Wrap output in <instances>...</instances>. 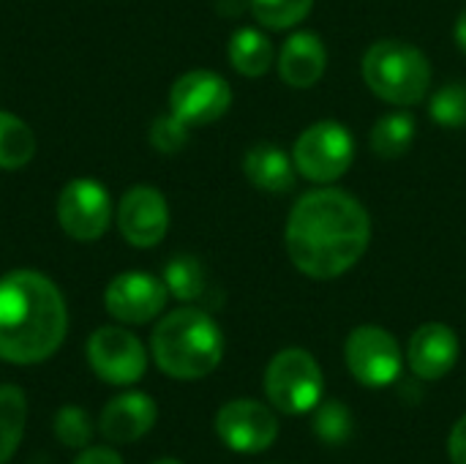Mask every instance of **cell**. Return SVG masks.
I'll return each instance as SVG.
<instances>
[{"instance_id": "obj_1", "label": "cell", "mask_w": 466, "mask_h": 464, "mask_svg": "<svg viewBox=\"0 0 466 464\" xmlns=\"http://www.w3.org/2000/svg\"><path fill=\"white\" fill-rule=\"evenodd\" d=\"M371 243V216L366 205L336 186L306 191L289 211L284 246L292 265L317 282L350 273Z\"/></svg>"}, {"instance_id": "obj_2", "label": "cell", "mask_w": 466, "mask_h": 464, "mask_svg": "<svg viewBox=\"0 0 466 464\" xmlns=\"http://www.w3.org/2000/svg\"><path fill=\"white\" fill-rule=\"evenodd\" d=\"M68 331L63 293L38 271L0 276V361L33 366L57 353Z\"/></svg>"}, {"instance_id": "obj_3", "label": "cell", "mask_w": 466, "mask_h": 464, "mask_svg": "<svg viewBox=\"0 0 466 464\" xmlns=\"http://www.w3.org/2000/svg\"><path fill=\"white\" fill-rule=\"evenodd\" d=\"M156 366L172 380H202L224 358L218 323L197 306H180L158 320L150 336Z\"/></svg>"}, {"instance_id": "obj_4", "label": "cell", "mask_w": 466, "mask_h": 464, "mask_svg": "<svg viewBox=\"0 0 466 464\" xmlns=\"http://www.w3.org/2000/svg\"><path fill=\"white\" fill-rule=\"evenodd\" d=\"M366 88L390 107H415L431 90V63L410 41L382 38L374 41L360 63Z\"/></svg>"}, {"instance_id": "obj_5", "label": "cell", "mask_w": 466, "mask_h": 464, "mask_svg": "<svg viewBox=\"0 0 466 464\" xmlns=\"http://www.w3.org/2000/svg\"><path fill=\"white\" fill-rule=\"evenodd\" d=\"M322 369L309 350L287 347L276 353L265 369V397L279 413H311L322 402Z\"/></svg>"}, {"instance_id": "obj_6", "label": "cell", "mask_w": 466, "mask_h": 464, "mask_svg": "<svg viewBox=\"0 0 466 464\" xmlns=\"http://www.w3.org/2000/svg\"><path fill=\"white\" fill-rule=\"evenodd\" d=\"M292 161L300 178L317 186H330L344 178L355 161L352 131L339 120H317L298 134Z\"/></svg>"}, {"instance_id": "obj_7", "label": "cell", "mask_w": 466, "mask_h": 464, "mask_svg": "<svg viewBox=\"0 0 466 464\" xmlns=\"http://www.w3.org/2000/svg\"><path fill=\"white\" fill-rule=\"evenodd\" d=\"M350 375L366 388L393 386L401 375V347L396 336L380 325H358L344 345Z\"/></svg>"}, {"instance_id": "obj_8", "label": "cell", "mask_w": 466, "mask_h": 464, "mask_svg": "<svg viewBox=\"0 0 466 464\" xmlns=\"http://www.w3.org/2000/svg\"><path fill=\"white\" fill-rule=\"evenodd\" d=\"M232 107L229 82L210 68H191L169 88V112L186 126H208L221 120Z\"/></svg>"}, {"instance_id": "obj_9", "label": "cell", "mask_w": 466, "mask_h": 464, "mask_svg": "<svg viewBox=\"0 0 466 464\" xmlns=\"http://www.w3.org/2000/svg\"><path fill=\"white\" fill-rule=\"evenodd\" d=\"M87 364L109 386H134L147 372V350L131 331L104 325L87 339Z\"/></svg>"}, {"instance_id": "obj_10", "label": "cell", "mask_w": 466, "mask_h": 464, "mask_svg": "<svg viewBox=\"0 0 466 464\" xmlns=\"http://www.w3.org/2000/svg\"><path fill=\"white\" fill-rule=\"evenodd\" d=\"M57 222L60 230L74 241H98L112 222L109 191L93 178L68 180L57 197Z\"/></svg>"}, {"instance_id": "obj_11", "label": "cell", "mask_w": 466, "mask_h": 464, "mask_svg": "<svg viewBox=\"0 0 466 464\" xmlns=\"http://www.w3.org/2000/svg\"><path fill=\"white\" fill-rule=\"evenodd\" d=\"M216 435L235 454H262L279 438V418L257 399H232L216 413Z\"/></svg>"}, {"instance_id": "obj_12", "label": "cell", "mask_w": 466, "mask_h": 464, "mask_svg": "<svg viewBox=\"0 0 466 464\" xmlns=\"http://www.w3.org/2000/svg\"><path fill=\"white\" fill-rule=\"evenodd\" d=\"M167 301H169V290L164 279H156L142 271H128L115 276L104 293L106 312L126 325H145L156 320L164 312Z\"/></svg>"}, {"instance_id": "obj_13", "label": "cell", "mask_w": 466, "mask_h": 464, "mask_svg": "<svg viewBox=\"0 0 466 464\" xmlns=\"http://www.w3.org/2000/svg\"><path fill=\"white\" fill-rule=\"evenodd\" d=\"M117 227H120V235L137 249L158 246L169 230L167 197L153 186L128 189L117 205Z\"/></svg>"}, {"instance_id": "obj_14", "label": "cell", "mask_w": 466, "mask_h": 464, "mask_svg": "<svg viewBox=\"0 0 466 464\" xmlns=\"http://www.w3.org/2000/svg\"><path fill=\"white\" fill-rule=\"evenodd\" d=\"M461 356V342L456 331L445 323H423L410 345H407V364L418 380L434 383L453 372Z\"/></svg>"}, {"instance_id": "obj_15", "label": "cell", "mask_w": 466, "mask_h": 464, "mask_svg": "<svg viewBox=\"0 0 466 464\" xmlns=\"http://www.w3.org/2000/svg\"><path fill=\"white\" fill-rule=\"evenodd\" d=\"M158 418L156 402L142 391H126L115 399H109L98 416V432L109 443H134L145 438Z\"/></svg>"}, {"instance_id": "obj_16", "label": "cell", "mask_w": 466, "mask_h": 464, "mask_svg": "<svg viewBox=\"0 0 466 464\" xmlns=\"http://www.w3.org/2000/svg\"><path fill=\"white\" fill-rule=\"evenodd\" d=\"M279 77L295 88V90H306V88H314L325 68H328V46L325 41L311 33V30H295L281 52H279Z\"/></svg>"}, {"instance_id": "obj_17", "label": "cell", "mask_w": 466, "mask_h": 464, "mask_svg": "<svg viewBox=\"0 0 466 464\" xmlns=\"http://www.w3.org/2000/svg\"><path fill=\"white\" fill-rule=\"evenodd\" d=\"M243 175L251 186H257L259 191H268V194H287L298 180L292 156L284 148L270 145V142H259L246 150Z\"/></svg>"}, {"instance_id": "obj_18", "label": "cell", "mask_w": 466, "mask_h": 464, "mask_svg": "<svg viewBox=\"0 0 466 464\" xmlns=\"http://www.w3.org/2000/svg\"><path fill=\"white\" fill-rule=\"evenodd\" d=\"M227 55H229L232 68L240 77H248V79L265 77L273 68V60H276L273 41L259 27H240V30H235L232 38H229Z\"/></svg>"}, {"instance_id": "obj_19", "label": "cell", "mask_w": 466, "mask_h": 464, "mask_svg": "<svg viewBox=\"0 0 466 464\" xmlns=\"http://www.w3.org/2000/svg\"><path fill=\"white\" fill-rule=\"evenodd\" d=\"M415 134H418V123L412 118V112H404L399 107L396 112L382 115L371 126L369 142H371L374 156H380L385 161H396V159L410 153V148L415 142Z\"/></svg>"}, {"instance_id": "obj_20", "label": "cell", "mask_w": 466, "mask_h": 464, "mask_svg": "<svg viewBox=\"0 0 466 464\" xmlns=\"http://www.w3.org/2000/svg\"><path fill=\"white\" fill-rule=\"evenodd\" d=\"M27 421V399L16 386H0V464H5L19 449Z\"/></svg>"}, {"instance_id": "obj_21", "label": "cell", "mask_w": 466, "mask_h": 464, "mask_svg": "<svg viewBox=\"0 0 466 464\" xmlns=\"http://www.w3.org/2000/svg\"><path fill=\"white\" fill-rule=\"evenodd\" d=\"M164 284L169 295H175L183 304L202 301L208 295V276L205 268L197 257L191 254H177L167 263L164 268Z\"/></svg>"}, {"instance_id": "obj_22", "label": "cell", "mask_w": 466, "mask_h": 464, "mask_svg": "<svg viewBox=\"0 0 466 464\" xmlns=\"http://www.w3.org/2000/svg\"><path fill=\"white\" fill-rule=\"evenodd\" d=\"M35 156V134L25 120L0 109V170H19Z\"/></svg>"}, {"instance_id": "obj_23", "label": "cell", "mask_w": 466, "mask_h": 464, "mask_svg": "<svg viewBox=\"0 0 466 464\" xmlns=\"http://www.w3.org/2000/svg\"><path fill=\"white\" fill-rule=\"evenodd\" d=\"M248 8L265 30H289L311 14L314 0H248Z\"/></svg>"}, {"instance_id": "obj_24", "label": "cell", "mask_w": 466, "mask_h": 464, "mask_svg": "<svg viewBox=\"0 0 466 464\" xmlns=\"http://www.w3.org/2000/svg\"><path fill=\"white\" fill-rule=\"evenodd\" d=\"M314 435L328 446H341L352 438V413L344 402H319L314 407Z\"/></svg>"}, {"instance_id": "obj_25", "label": "cell", "mask_w": 466, "mask_h": 464, "mask_svg": "<svg viewBox=\"0 0 466 464\" xmlns=\"http://www.w3.org/2000/svg\"><path fill=\"white\" fill-rule=\"evenodd\" d=\"M429 115L442 129H464L466 126V85L448 82L429 98Z\"/></svg>"}, {"instance_id": "obj_26", "label": "cell", "mask_w": 466, "mask_h": 464, "mask_svg": "<svg viewBox=\"0 0 466 464\" xmlns=\"http://www.w3.org/2000/svg\"><path fill=\"white\" fill-rule=\"evenodd\" d=\"M55 438L74 449V451H82L90 440H93V424H90V416L76 407V405H66L55 413Z\"/></svg>"}, {"instance_id": "obj_27", "label": "cell", "mask_w": 466, "mask_h": 464, "mask_svg": "<svg viewBox=\"0 0 466 464\" xmlns=\"http://www.w3.org/2000/svg\"><path fill=\"white\" fill-rule=\"evenodd\" d=\"M188 129L191 126H186L183 120H177L172 112H167V115H161V118L153 120V126H150V142H153V148L158 153L172 156V153H177L188 142Z\"/></svg>"}, {"instance_id": "obj_28", "label": "cell", "mask_w": 466, "mask_h": 464, "mask_svg": "<svg viewBox=\"0 0 466 464\" xmlns=\"http://www.w3.org/2000/svg\"><path fill=\"white\" fill-rule=\"evenodd\" d=\"M448 454L453 464H466V416L456 421V427L451 429L448 438Z\"/></svg>"}, {"instance_id": "obj_29", "label": "cell", "mask_w": 466, "mask_h": 464, "mask_svg": "<svg viewBox=\"0 0 466 464\" xmlns=\"http://www.w3.org/2000/svg\"><path fill=\"white\" fill-rule=\"evenodd\" d=\"M74 464H123V457L106 446H93V449H85Z\"/></svg>"}, {"instance_id": "obj_30", "label": "cell", "mask_w": 466, "mask_h": 464, "mask_svg": "<svg viewBox=\"0 0 466 464\" xmlns=\"http://www.w3.org/2000/svg\"><path fill=\"white\" fill-rule=\"evenodd\" d=\"M453 38H456V46H459V52H461V55H466V8H461V14H459V19H456Z\"/></svg>"}, {"instance_id": "obj_31", "label": "cell", "mask_w": 466, "mask_h": 464, "mask_svg": "<svg viewBox=\"0 0 466 464\" xmlns=\"http://www.w3.org/2000/svg\"><path fill=\"white\" fill-rule=\"evenodd\" d=\"M153 464H183V462H177V459H158V462H153Z\"/></svg>"}]
</instances>
